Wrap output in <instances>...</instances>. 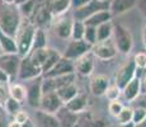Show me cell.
Returning a JSON list of instances; mask_svg holds the SVG:
<instances>
[{"label": "cell", "mask_w": 146, "mask_h": 127, "mask_svg": "<svg viewBox=\"0 0 146 127\" xmlns=\"http://www.w3.org/2000/svg\"><path fill=\"white\" fill-rule=\"evenodd\" d=\"M21 10L17 5L3 4L0 7V31L10 37H15L21 25Z\"/></svg>", "instance_id": "cell-1"}, {"label": "cell", "mask_w": 146, "mask_h": 127, "mask_svg": "<svg viewBox=\"0 0 146 127\" xmlns=\"http://www.w3.org/2000/svg\"><path fill=\"white\" fill-rule=\"evenodd\" d=\"M36 28L35 24L31 21L22 22L18 28V32L15 35V43L18 47V55L22 59L26 57L31 53L33 47V39H35Z\"/></svg>", "instance_id": "cell-2"}, {"label": "cell", "mask_w": 146, "mask_h": 127, "mask_svg": "<svg viewBox=\"0 0 146 127\" xmlns=\"http://www.w3.org/2000/svg\"><path fill=\"white\" fill-rule=\"evenodd\" d=\"M109 4L111 1H99V0H90L88 4L83 5L80 8H76L74 10V18L75 21L85 22L88 18L94 15L95 13L100 12V10L109 9Z\"/></svg>", "instance_id": "cell-3"}, {"label": "cell", "mask_w": 146, "mask_h": 127, "mask_svg": "<svg viewBox=\"0 0 146 127\" xmlns=\"http://www.w3.org/2000/svg\"><path fill=\"white\" fill-rule=\"evenodd\" d=\"M113 36H114V45L117 50L122 53H128L132 49V36L130 31L125 28L123 25H116L113 28Z\"/></svg>", "instance_id": "cell-4"}, {"label": "cell", "mask_w": 146, "mask_h": 127, "mask_svg": "<svg viewBox=\"0 0 146 127\" xmlns=\"http://www.w3.org/2000/svg\"><path fill=\"white\" fill-rule=\"evenodd\" d=\"M22 57L18 53H4L0 56V70L5 72L9 78L18 76Z\"/></svg>", "instance_id": "cell-5"}, {"label": "cell", "mask_w": 146, "mask_h": 127, "mask_svg": "<svg viewBox=\"0 0 146 127\" xmlns=\"http://www.w3.org/2000/svg\"><path fill=\"white\" fill-rule=\"evenodd\" d=\"M92 47L93 46H90L89 43H86L84 39H79V41H76V39H71L70 43L67 45L66 51L62 56L66 57V59H69V60L74 61V60H78V59L83 57L84 55H86V53L92 50Z\"/></svg>", "instance_id": "cell-6"}, {"label": "cell", "mask_w": 146, "mask_h": 127, "mask_svg": "<svg viewBox=\"0 0 146 127\" xmlns=\"http://www.w3.org/2000/svg\"><path fill=\"white\" fill-rule=\"evenodd\" d=\"M136 76V65H135L133 60H130L128 63L123 64L119 67V70L116 74V85L122 90L130 83L131 80Z\"/></svg>", "instance_id": "cell-7"}, {"label": "cell", "mask_w": 146, "mask_h": 127, "mask_svg": "<svg viewBox=\"0 0 146 127\" xmlns=\"http://www.w3.org/2000/svg\"><path fill=\"white\" fill-rule=\"evenodd\" d=\"M92 51H93V55L97 56L100 60H111V59H113L114 56H116L117 47L113 41L107 39V41L95 43L94 46L92 47Z\"/></svg>", "instance_id": "cell-8"}, {"label": "cell", "mask_w": 146, "mask_h": 127, "mask_svg": "<svg viewBox=\"0 0 146 127\" xmlns=\"http://www.w3.org/2000/svg\"><path fill=\"white\" fill-rule=\"evenodd\" d=\"M41 74H42V70L36 66L28 56L22 59L19 71H18L19 79H22V80H33V79L40 78Z\"/></svg>", "instance_id": "cell-9"}, {"label": "cell", "mask_w": 146, "mask_h": 127, "mask_svg": "<svg viewBox=\"0 0 146 127\" xmlns=\"http://www.w3.org/2000/svg\"><path fill=\"white\" fill-rule=\"evenodd\" d=\"M42 99V79L37 78L31 80L27 88V102L33 108H40Z\"/></svg>", "instance_id": "cell-10"}, {"label": "cell", "mask_w": 146, "mask_h": 127, "mask_svg": "<svg viewBox=\"0 0 146 127\" xmlns=\"http://www.w3.org/2000/svg\"><path fill=\"white\" fill-rule=\"evenodd\" d=\"M56 21L53 22L52 31L53 35L57 36L61 39H67L71 38V32H72V23L70 18H65V17H56Z\"/></svg>", "instance_id": "cell-11"}, {"label": "cell", "mask_w": 146, "mask_h": 127, "mask_svg": "<svg viewBox=\"0 0 146 127\" xmlns=\"http://www.w3.org/2000/svg\"><path fill=\"white\" fill-rule=\"evenodd\" d=\"M62 102L58 98L57 93H47V94H42V99H41V107L40 108L43 112L47 113H57L58 109L62 108Z\"/></svg>", "instance_id": "cell-12"}, {"label": "cell", "mask_w": 146, "mask_h": 127, "mask_svg": "<svg viewBox=\"0 0 146 127\" xmlns=\"http://www.w3.org/2000/svg\"><path fill=\"white\" fill-rule=\"evenodd\" d=\"M72 72H75V64L71 60H69V59L62 56L60 59V61L47 74H44V78H57V76L72 74Z\"/></svg>", "instance_id": "cell-13"}, {"label": "cell", "mask_w": 146, "mask_h": 127, "mask_svg": "<svg viewBox=\"0 0 146 127\" xmlns=\"http://www.w3.org/2000/svg\"><path fill=\"white\" fill-rule=\"evenodd\" d=\"M109 86V79L107 78L106 75H97L94 76L90 80V84H89V89L97 97H100V95H104L107 89Z\"/></svg>", "instance_id": "cell-14"}, {"label": "cell", "mask_w": 146, "mask_h": 127, "mask_svg": "<svg viewBox=\"0 0 146 127\" xmlns=\"http://www.w3.org/2000/svg\"><path fill=\"white\" fill-rule=\"evenodd\" d=\"M122 94L126 100L128 102L136 100V98L141 94V81H140V78L135 76L132 80L122 89Z\"/></svg>", "instance_id": "cell-15"}, {"label": "cell", "mask_w": 146, "mask_h": 127, "mask_svg": "<svg viewBox=\"0 0 146 127\" xmlns=\"http://www.w3.org/2000/svg\"><path fill=\"white\" fill-rule=\"evenodd\" d=\"M136 4L137 0H111L109 12L112 13V15H118L132 9L133 7H136Z\"/></svg>", "instance_id": "cell-16"}, {"label": "cell", "mask_w": 146, "mask_h": 127, "mask_svg": "<svg viewBox=\"0 0 146 127\" xmlns=\"http://www.w3.org/2000/svg\"><path fill=\"white\" fill-rule=\"evenodd\" d=\"M75 70L79 72L80 75L88 76L92 74V71L94 70V61L89 53L84 55L83 57L78 59L76 63H75Z\"/></svg>", "instance_id": "cell-17"}, {"label": "cell", "mask_w": 146, "mask_h": 127, "mask_svg": "<svg viewBox=\"0 0 146 127\" xmlns=\"http://www.w3.org/2000/svg\"><path fill=\"white\" fill-rule=\"evenodd\" d=\"M56 117H57L58 121H60L61 127H74L78 123V121H79L78 114L70 112L65 106H64L61 109H58V112L56 113Z\"/></svg>", "instance_id": "cell-18"}, {"label": "cell", "mask_w": 146, "mask_h": 127, "mask_svg": "<svg viewBox=\"0 0 146 127\" xmlns=\"http://www.w3.org/2000/svg\"><path fill=\"white\" fill-rule=\"evenodd\" d=\"M86 103H88V98L85 94H78L75 98H72L70 102H67L65 104V107L69 109L70 112L75 114L83 113L86 108Z\"/></svg>", "instance_id": "cell-19"}, {"label": "cell", "mask_w": 146, "mask_h": 127, "mask_svg": "<svg viewBox=\"0 0 146 127\" xmlns=\"http://www.w3.org/2000/svg\"><path fill=\"white\" fill-rule=\"evenodd\" d=\"M52 17H61L71 7V0H48L47 3Z\"/></svg>", "instance_id": "cell-20"}, {"label": "cell", "mask_w": 146, "mask_h": 127, "mask_svg": "<svg viewBox=\"0 0 146 127\" xmlns=\"http://www.w3.org/2000/svg\"><path fill=\"white\" fill-rule=\"evenodd\" d=\"M111 18H112V13L109 12V9L100 10V12L95 13L94 15H92L90 18L86 19V21L84 22V24L97 28L98 25H100L103 23H107V22H111Z\"/></svg>", "instance_id": "cell-21"}, {"label": "cell", "mask_w": 146, "mask_h": 127, "mask_svg": "<svg viewBox=\"0 0 146 127\" xmlns=\"http://www.w3.org/2000/svg\"><path fill=\"white\" fill-rule=\"evenodd\" d=\"M56 93H57L58 98H60L61 102H62L64 104H66L67 102H70L72 98H75L78 94H79V93H78V86L75 85V83H72V84H70V85H66V86H64V88L58 89Z\"/></svg>", "instance_id": "cell-22"}, {"label": "cell", "mask_w": 146, "mask_h": 127, "mask_svg": "<svg viewBox=\"0 0 146 127\" xmlns=\"http://www.w3.org/2000/svg\"><path fill=\"white\" fill-rule=\"evenodd\" d=\"M47 55H48V47L46 49H38V50H32L31 53L28 55V57L31 59L33 64L36 65L37 67H40L42 70L44 63H46V59H47Z\"/></svg>", "instance_id": "cell-23"}, {"label": "cell", "mask_w": 146, "mask_h": 127, "mask_svg": "<svg viewBox=\"0 0 146 127\" xmlns=\"http://www.w3.org/2000/svg\"><path fill=\"white\" fill-rule=\"evenodd\" d=\"M0 45H1L4 53H18V47L15 43V38L5 35L0 31Z\"/></svg>", "instance_id": "cell-24"}, {"label": "cell", "mask_w": 146, "mask_h": 127, "mask_svg": "<svg viewBox=\"0 0 146 127\" xmlns=\"http://www.w3.org/2000/svg\"><path fill=\"white\" fill-rule=\"evenodd\" d=\"M38 121L41 122L42 127H61V123L58 118L52 113H47V112L40 111L37 113Z\"/></svg>", "instance_id": "cell-25"}, {"label": "cell", "mask_w": 146, "mask_h": 127, "mask_svg": "<svg viewBox=\"0 0 146 127\" xmlns=\"http://www.w3.org/2000/svg\"><path fill=\"white\" fill-rule=\"evenodd\" d=\"M113 24L112 22H107L97 27V43L98 42H103L111 38V36L113 35Z\"/></svg>", "instance_id": "cell-26"}, {"label": "cell", "mask_w": 146, "mask_h": 127, "mask_svg": "<svg viewBox=\"0 0 146 127\" xmlns=\"http://www.w3.org/2000/svg\"><path fill=\"white\" fill-rule=\"evenodd\" d=\"M9 94L13 99L22 103L27 99V88L21 84H9Z\"/></svg>", "instance_id": "cell-27"}, {"label": "cell", "mask_w": 146, "mask_h": 127, "mask_svg": "<svg viewBox=\"0 0 146 127\" xmlns=\"http://www.w3.org/2000/svg\"><path fill=\"white\" fill-rule=\"evenodd\" d=\"M61 57H62V55H60L56 50L48 49V55H47L46 63H44L43 67H42V74H47V72H48L50 70H51L52 67L60 61Z\"/></svg>", "instance_id": "cell-28"}, {"label": "cell", "mask_w": 146, "mask_h": 127, "mask_svg": "<svg viewBox=\"0 0 146 127\" xmlns=\"http://www.w3.org/2000/svg\"><path fill=\"white\" fill-rule=\"evenodd\" d=\"M46 47H47V39H46V35H44V31L38 28V29H36V33H35L32 50L46 49Z\"/></svg>", "instance_id": "cell-29"}, {"label": "cell", "mask_w": 146, "mask_h": 127, "mask_svg": "<svg viewBox=\"0 0 146 127\" xmlns=\"http://www.w3.org/2000/svg\"><path fill=\"white\" fill-rule=\"evenodd\" d=\"M52 79H53V81H55L56 92H57L58 89L75 83L74 81L75 80V72H72V74H67V75H62V76H57V78H52Z\"/></svg>", "instance_id": "cell-30"}, {"label": "cell", "mask_w": 146, "mask_h": 127, "mask_svg": "<svg viewBox=\"0 0 146 127\" xmlns=\"http://www.w3.org/2000/svg\"><path fill=\"white\" fill-rule=\"evenodd\" d=\"M84 33H85V24L84 22L80 21H74L72 23V32H71V38L72 39H84Z\"/></svg>", "instance_id": "cell-31"}, {"label": "cell", "mask_w": 146, "mask_h": 127, "mask_svg": "<svg viewBox=\"0 0 146 127\" xmlns=\"http://www.w3.org/2000/svg\"><path fill=\"white\" fill-rule=\"evenodd\" d=\"M18 7H19V10L26 17L33 15L36 13V10H37V5H36L35 0H27V1H24L23 4L18 5Z\"/></svg>", "instance_id": "cell-32"}, {"label": "cell", "mask_w": 146, "mask_h": 127, "mask_svg": "<svg viewBox=\"0 0 146 127\" xmlns=\"http://www.w3.org/2000/svg\"><path fill=\"white\" fill-rule=\"evenodd\" d=\"M84 41L89 43L90 46H94L97 43V28L85 25V33H84Z\"/></svg>", "instance_id": "cell-33"}, {"label": "cell", "mask_w": 146, "mask_h": 127, "mask_svg": "<svg viewBox=\"0 0 146 127\" xmlns=\"http://www.w3.org/2000/svg\"><path fill=\"white\" fill-rule=\"evenodd\" d=\"M132 114H133V108L125 107V108L122 109V112L118 114V117H117L118 123H119V125H123V123L132 122Z\"/></svg>", "instance_id": "cell-34"}, {"label": "cell", "mask_w": 146, "mask_h": 127, "mask_svg": "<svg viewBox=\"0 0 146 127\" xmlns=\"http://www.w3.org/2000/svg\"><path fill=\"white\" fill-rule=\"evenodd\" d=\"M4 108H5V111H7L8 113L15 116L19 111H21V103H19V102H17L15 99H13L12 97H9V99H8L7 103H5Z\"/></svg>", "instance_id": "cell-35"}, {"label": "cell", "mask_w": 146, "mask_h": 127, "mask_svg": "<svg viewBox=\"0 0 146 127\" xmlns=\"http://www.w3.org/2000/svg\"><path fill=\"white\" fill-rule=\"evenodd\" d=\"M125 108L123 107V104L121 103V102L117 99V100H111L109 102V106H108V111H109V113H111L113 117H118V114L122 112V109Z\"/></svg>", "instance_id": "cell-36"}, {"label": "cell", "mask_w": 146, "mask_h": 127, "mask_svg": "<svg viewBox=\"0 0 146 127\" xmlns=\"http://www.w3.org/2000/svg\"><path fill=\"white\" fill-rule=\"evenodd\" d=\"M56 92V85L52 78H44L42 80V94Z\"/></svg>", "instance_id": "cell-37"}, {"label": "cell", "mask_w": 146, "mask_h": 127, "mask_svg": "<svg viewBox=\"0 0 146 127\" xmlns=\"http://www.w3.org/2000/svg\"><path fill=\"white\" fill-rule=\"evenodd\" d=\"M146 120V109L141 108V107H136L133 108V114H132V122L135 125L142 122Z\"/></svg>", "instance_id": "cell-38"}, {"label": "cell", "mask_w": 146, "mask_h": 127, "mask_svg": "<svg viewBox=\"0 0 146 127\" xmlns=\"http://www.w3.org/2000/svg\"><path fill=\"white\" fill-rule=\"evenodd\" d=\"M121 90L118 86L116 85V83L113 84V85H109L108 86V89H107V92H106V97L108 98L109 100H117L118 99V97H119V94H121Z\"/></svg>", "instance_id": "cell-39"}, {"label": "cell", "mask_w": 146, "mask_h": 127, "mask_svg": "<svg viewBox=\"0 0 146 127\" xmlns=\"http://www.w3.org/2000/svg\"><path fill=\"white\" fill-rule=\"evenodd\" d=\"M9 97V84H0V106L4 107Z\"/></svg>", "instance_id": "cell-40"}, {"label": "cell", "mask_w": 146, "mask_h": 127, "mask_svg": "<svg viewBox=\"0 0 146 127\" xmlns=\"http://www.w3.org/2000/svg\"><path fill=\"white\" fill-rule=\"evenodd\" d=\"M133 63L136 65L137 69H141V70L146 69V52L136 53L133 57Z\"/></svg>", "instance_id": "cell-41"}, {"label": "cell", "mask_w": 146, "mask_h": 127, "mask_svg": "<svg viewBox=\"0 0 146 127\" xmlns=\"http://www.w3.org/2000/svg\"><path fill=\"white\" fill-rule=\"evenodd\" d=\"M78 123L81 126V127H95V120L92 118L90 114H86L84 117H81Z\"/></svg>", "instance_id": "cell-42"}, {"label": "cell", "mask_w": 146, "mask_h": 127, "mask_svg": "<svg viewBox=\"0 0 146 127\" xmlns=\"http://www.w3.org/2000/svg\"><path fill=\"white\" fill-rule=\"evenodd\" d=\"M28 118H29V117H28V114L24 111H19L18 113L14 116V121H15V122H18V123H21V125L26 122Z\"/></svg>", "instance_id": "cell-43"}, {"label": "cell", "mask_w": 146, "mask_h": 127, "mask_svg": "<svg viewBox=\"0 0 146 127\" xmlns=\"http://www.w3.org/2000/svg\"><path fill=\"white\" fill-rule=\"evenodd\" d=\"M135 103H136V107H141V108L146 109V93L145 94H140L139 97L136 98Z\"/></svg>", "instance_id": "cell-44"}, {"label": "cell", "mask_w": 146, "mask_h": 127, "mask_svg": "<svg viewBox=\"0 0 146 127\" xmlns=\"http://www.w3.org/2000/svg\"><path fill=\"white\" fill-rule=\"evenodd\" d=\"M137 8H139L140 13L146 18V0H137Z\"/></svg>", "instance_id": "cell-45"}, {"label": "cell", "mask_w": 146, "mask_h": 127, "mask_svg": "<svg viewBox=\"0 0 146 127\" xmlns=\"http://www.w3.org/2000/svg\"><path fill=\"white\" fill-rule=\"evenodd\" d=\"M5 120H7V111L4 107L0 106V127H5Z\"/></svg>", "instance_id": "cell-46"}, {"label": "cell", "mask_w": 146, "mask_h": 127, "mask_svg": "<svg viewBox=\"0 0 146 127\" xmlns=\"http://www.w3.org/2000/svg\"><path fill=\"white\" fill-rule=\"evenodd\" d=\"M10 78L5 74L3 70H0V84H9Z\"/></svg>", "instance_id": "cell-47"}, {"label": "cell", "mask_w": 146, "mask_h": 127, "mask_svg": "<svg viewBox=\"0 0 146 127\" xmlns=\"http://www.w3.org/2000/svg\"><path fill=\"white\" fill-rule=\"evenodd\" d=\"M140 81H141V94H145L146 93V71L140 78Z\"/></svg>", "instance_id": "cell-48"}, {"label": "cell", "mask_w": 146, "mask_h": 127, "mask_svg": "<svg viewBox=\"0 0 146 127\" xmlns=\"http://www.w3.org/2000/svg\"><path fill=\"white\" fill-rule=\"evenodd\" d=\"M22 127H35V123H33V121L31 118H28L26 122L22 123Z\"/></svg>", "instance_id": "cell-49"}, {"label": "cell", "mask_w": 146, "mask_h": 127, "mask_svg": "<svg viewBox=\"0 0 146 127\" xmlns=\"http://www.w3.org/2000/svg\"><path fill=\"white\" fill-rule=\"evenodd\" d=\"M142 41H144V45L146 47V23L144 25V28H142Z\"/></svg>", "instance_id": "cell-50"}, {"label": "cell", "mask_w": 146, "mask_h": 127, "mask_svg": "<svg viewBox=\"0 0 146 127\" xmlns=\"http://www.w3.org/2000/svg\"><path fill=\"white\" fill-rule=\"evenodd\" d=\"M7 127H22V125L21 123H18V122H15V121H12V122L8 123Z\"/></svg>", "instance_id": "cell-51"}, {"label": "cell", "mask_w": 146, "mask_h": 127, "mask_svg": "<svg viewBox=\"0 0 146 127\" xmlns=\"http://www.w3.org/2000/svg\"><path fill=\"white\" fill-rule=\"evenodd\" d=\"M118 127H135L133 122H128V123H123V125H119Z\"/></svg>", "instance_id": "cell-52"}, {"label": "cell", "mask_w": 146, "mask_h": 127, "mask_svg": "<svg viewBox=\"0 0 146 127\" xmlns=\"http://www.w3.org/2000/svg\"><path fill=\"white\" fill-rule=\"evenodd\" d=\"M15 1H17V0H3V3H4V4H8V5L15 4Z\"/></svg>", "instance_id": "cell-53"}, {"label": "cell", "mask_w": 146, "mask_h": 127, "mask_svg": "<svg viewBox=\"0 0 146 127\" xmlns=\"http://www.w3.org/2000/svg\"><path fill=\"white\" fill-rule=\"evenodd\" d=\"M135 127H146V120L142 121V122L137 123V125H135Z\"/></svg>", "instance_id": "cell-54"}, {"label": "cell", "mask_w": 146, "mask_h": 127, "mask_svg": "<svg viewBox=\"0 0 146 127\" xmlns=\"http://www.w3.org/2000/svg\"><path fill=\"white\" fill-rule=\"evenodd\" d=\"M1 55H4V50H3L1 45H0V56H1Z\"/></svg>", "instance_id": "cell-55"}, {"label": "cell", "mask_w": 146, "mask_h": 127, "mask_svg": "<svg viewBox=\"0 0 146 127\" xmlns=\"http://www.w3.org/2000/svg\"><path fill=\"white\" fill-rule=\"evenodd\" d=\"M74 127H81V126H80V125H79V123H76V125H75V126H74Z\"/></svg>", "instance_id": "cell-56"}, {"label": "cell", "mask_w": 146, "mask_h": 127, "mask_svg": "<svg viewBox=\"0 0 146 127\" xmlns=\"http://www.w3.org/2000/svg\"><path fill=\"white\" fill-rule=\"evenodd\" d=\"M99 1H108V0H99Z\"/></svg>", "instance_id": "cell-57"}, {"label": "cell", "mask_w": 146, "mask_h": 127, "mask_svg": "<svg viewBox=\"0 0 146 127\" xmlns=\"http://www.w3.org/2000/svg\"><path fill=\"white\" fill-rule=\"evenodd\" d=\"M109 127H116V126H109Z\"/></svg>", "instance_id": "cell-58"}]
</instances>
